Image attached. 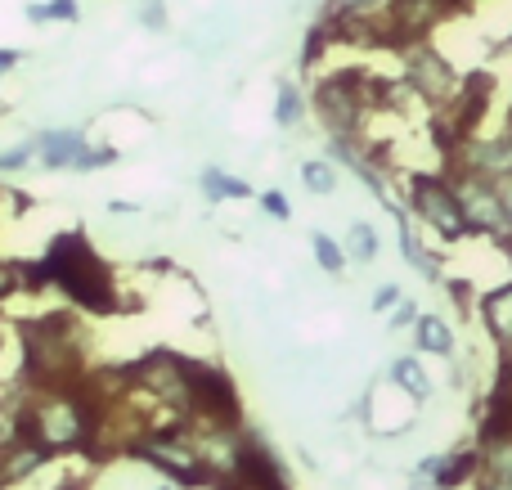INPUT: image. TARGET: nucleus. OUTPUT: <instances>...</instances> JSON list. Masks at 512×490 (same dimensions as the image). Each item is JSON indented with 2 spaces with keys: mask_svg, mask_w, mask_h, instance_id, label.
<instances>
[{
  "mask_svg": "<svg viewBox=\"0 0 512 490\" xmlns=\"http://www.w3.org/2000/svg\"><path fill=\"white\" fill-rule=\"evenodd\" d=\"M45 275H54L81 306H90V311H108V306H113V293H108V270L90 257V248H86L81 234L54 239L50 261H45Z\"/></svg>",
  "mask_w": 512,
  "mask_h": 490,
  "instance_id": "nucleus-1",
  "label": "nucleus"
},
{
  "mask_svg": "<svg viewBox=\"0 0 512 490\" xmlns=\"http://www.w3.org/2000/svg\"><path fill=\"white\" fill-rule=\"evenodd\" d=\"M171 365L185 374V383H189V392H194V401L203 405L207 414H221V419H234V392H230V383H225L221 374H212V369H203V365H194V360H180V356H171Z\"/></svg>",
  "mask_w": 512,
  "mask_h": 490,
  "instance_id": "nucleus-2",
  "label": "nucleus"
},
{
  "mask_svg": "<svg viewBox=\"0 0 512 490\" xmlns=\"http://www.w3.org/2000/svg\"><path fill=\"white\" fill-rule=\"evenodd\" d=\"M414 198H418V207H423V216L445 234V239H459V234L468 230L463 203H459V198H454L445 185H436V180H418V185H414Z\"/></svg>",
  "mask_w": 512,
  "mask_h": 490,
  "instance_id": "nucleus-3",
  "label": "nucleus"
},
{
  "mask_svg": "<svg viewBox=\"0 0 512 490\" xmlns=\"http://www.w3.org/2000/svg\"><path fill=\"white\" fill-rule=\"evenodd\" d=\"M463 207L472 212V221H477L481 230H504V225L512 221L504 198H499L495 189H486V185H463Z\"/></svg>",
  "mask_w": 512,
  "mask_h": 490,
  "instance_id": "nucleus-4",
  "label": "nucleus"
},
{
  "mask_svg": "<svg viewBox=\"0 0 512 490\" xmlns=\"http://www.w3.org/2000/svg\"><path fill=\"white\" fill-rule=\"evenodd\" d=\"M239 473H243V482L256 486V490H288V482L279 477V468L270 464V455H265L256 441H248L243 446V455H239Z\"/></svg>",
  "mask_w": 512,
  "mask_h": 490,
  "instance_id": "nucleus-5",
  "label": "nucleus"
},
{
  "mask_svg": "<svg viewBox=\"0 0 512 490\" xmlns=\"http://www.w3.org/2000/svg\"><path fill=\"white\" fill-rule=\"evenodd\" d=\"M472 167L486 176H512V140H490L472 149Z\"/></svg>",
  "mask_w": 512,
  "mask_h": 490,
  "instance_id": "nucleus-6",
  "label": "nucleus"
},
{
  "mask_svg": "<svg viewBox=\"0 0 512 490\" xmlns=\"http://www.w3.org/2000/svg\"><path fill=\"white\" fill-rule=\"evenodd\" d=\"M486 315H490V329L508 342L512 338V288H499L495 297H486Z\"/></svg>",
  "mask_w": 512,
  "mask_h": 490,
  "instance_id": "nucleus-7",
  "label": "nucleus"
},
{
  "mask_svg": "<svg viewBox=\"0 0 512 490\" xmlns=\"http://www.w3.org/2000/svg\"><path fill=\"white\" fill-rule=\"evenodd\" d=\"M418 338H423V347H427V351H436V356H445V351L454 347L450 329H445L441 320H432V315H423V324H418Z\"/></svg>",
  "mask_w": 512,
  "mask_h": 490,
  "instance_id": "nucleus-8",
  "label": "nucleus"
},
{
  "mask_svg": "<svg viewBox=\"0 0 512 490\" xmlns=\"http://www.w3.org/2000/svg\"><path fill=\"white\" fill-rule=\"evenodd\" d=\"M77 149H81L77 135H45V162H50V167L72 162V158H77Z\"/></svg>",
  "mask_w": 512,
  "mask_h": 490,
  "instance_id": "nucleus-9",
  "label": "nucleus"
},
{
  "mask_svg": "<svg viewBox=\"0 0 512 490\" xmlns=\"http://www.w3.org/2000/svg\"><path fill=\"white\" fill-rule=\"evenodd\" d=\"M203 189H207L212 198H248V185H243V180H230L225 171H207V176H203Z\"/></svg>",
  "mask_w": 512,
  "mask_h": 490,
  "instance_id": "nucleus-10",
  "label": "nucleus"
},
{
  "mask_svg": "<svg viewBox=\"0 0 512 490\" xmlns=\"http://www.w3.org/2000/svg\"><path fill=\"white\" fill-rule=\"evenodd\" d=\"M396 378L409 387V396H418V401L427 396V374L414 365V360H400V365H396Z\"/></svg>",
  "mask_w": 512,
  "mask_h": 490,
  "instance_id": "nucleus-11",
  "label": "nucleus"
},
{
  "mask_svg": "<svg viewBox=\"0 0 512 490\" xmlns=\"http://www.w3.org/2000/svg\"><path fill=\"white\" fill-rule=\"evenodd\" d=\"M301 176H306V185L315 189V194H328V189H333V171H328L324 162H306V167H301Z\"/></svg>",
  "mask_w": 512,
  "mask_h": 490,
  "instance_id": "nucleus-12",
  "label": "nucleus"
},
{
  "mask_svg": "<svg viewBox=\"0 0 512 490\" xmlns=\"http://www.w3.org/2000/svg\"><path fill=\"white\" fill-rule=\"evenodd\" d=\"M315 257L324 270H342V252H337V243L328 234H315Z\"/></svg>",
  "mask_w": 512,
  "mask_h": 490,
  "instance_id": "nucleus-13",
  "label": "nucleus"
},
{
  "mask_svg": "<svg viewBox=\"0 0 512 490\" xmlns=\"http://www.w3.org/2000/svg\"><path fill=\"white\" fill-rule=\"evenodd\" d=\"M351 243H355V257H360V261H369L373 252H378V239H373L369 225H355V230H351Z\"/></svg>",
  "mask_w": 512,
  "mask_h": 490,
  "instance_id": "nucleus-14",
  "label": "nucleus"
},
{
  "mask_svg": "<svg viewBox=\"0 0 512 490\" xmlns=\"http://www.w3.org/2000/svg\"><path fill=\"white\" fill-rule=\"evenodd\" d=\"M274 113H279V122H297V95H292V86L279 90V108Z\"/></svg>",
  "mask_w": 512,
  "mask_h": 490,
  "instance_id": "nucleus-15",
  "label": "nucleus"
},
{
  "mask_svg": "<svg viewBox=\"0 0 512 490\" xmlns=\"http://www.w3.org/2000/svg\"><path fill=\"white\" fill-rule=\"evenodd\" d=\"M495 473H499V477H508V482H512V441H504V446L495 450Z\"/></svg>",
  "mask_w": 512,
  "mask_h": 490,
  "instance_id": "nucleus-16",
  "label": "nucleus"
},
{
  "mask_svg": "<svg viewBox=\"0 0 512 490\" xmlns=\"http://www.w3.org/2000/svg\"><path fill=\"white\" fill-rule=\"evenodd\" d=\"M265 212L283 221V216H288V198H283V194H265Z\"/></svg>",
  "mask_w": 512,
  "mask_h": 490,
  "instance_id": "nucleus-17",
  "label": "nucleus"
},
{
  "mask_svg": "<svg viewBox=\"0 0 512 490\" xmlns=\"http://www.w3.org/2000/svg\"><path fill=\"white\" fill-rule=\"evenodd\" d=\"M396 297H400V293H396V288H382V293H378V297H373V306H378V311H382V306H391V302H396Z\"/></svg>",
  "mask_w": 512,
  "mask_h": 490,
  "instance_id": "nucleus-18",
  "label": "nucleus"
},
{
  "mask_svg": "<svg viewBox=\"0 0 512 490\" xmlns=\"http://www.w3.org/2000/svg\"><path fill=\"white\" fill-rule=\"evenodd\" d=\"M14 59H18L14 50H0V68H9V63H14Z\"/></svg>",
  "mask_w": 512,
  "mask_h": 490,
  "instance_id": "nucleus-19",
  "label": "nucleus"
}]
</instances>
